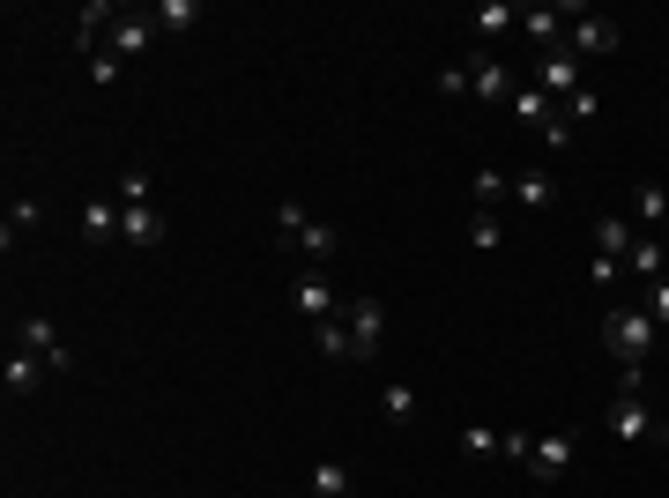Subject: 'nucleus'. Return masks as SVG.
Returning <instances> with one entry per match:
<instances>
[{
    "label": "nucleus",
    "mask_w": 669,
    "mask_h": 498,
    "mask_svg": "<svg viewBox=\"0 0 669 498\" xmlns=\"http://www.w3.org/2000/svg\"><path fill=\"white\" fill-rule=\"evenodd\" d=\"M655 335H662V327L647 321V305H610V313H602V349L618 357L625 373H647V357H655Z\"/></svg>",
    "instance_id": "obj_1"
},
{
    "label": "nucleus",
    "mask_w": 669,
    "mask_h": 498,
    "mask_svg": "<svg viewBox=\"0 0 669 498\" xmlns=\"http://www.w3.org/2000/svg\"><path fill=\"white\" fill-rule=\"evenodd\" d=\"M610 431L618 439H640V447H669V417H655L647 409V395H610Z\"/></svg>",
    "instance_id": "obj_2"
},
{
    "label": "nucleus",
    "mask_w": 669,
    "mask_h": 498,
    "mask_svg": "<svg viewBox=\"0 0 669 498\" xmlns=\"http://www.w3.org/2000/svg\"><path fill=\"white\" fill-rule=\"evenodd\" d=\"M343 327H349V349H357V357H379V343H387V305L379 298H349L343 305Z\"/></svg>",
    "instance_id": "obj_3"
},
{
    "label": "nucleus",
    "mask_w": 669,
    "mask_h": 498,
    "mask_svg": "<svg viewBox=\"0 0 669 498\" xmlns=\"http://www.w3.org/2000/svg\"><path fill=\"white\" fill-rule=\"evenodd\" d=\"M618 45H625V30L610 23V16H580V23H566V52L572 60H610Z\"/></svg>",
    "instance_id": "obj_4"
},
{
    "label": "nucleus",
    "mask_w": 669,
    "mask_h": 498,
    "mask_svg": "<svg viewBox=\"0 0 669 498\" xmlns=\"http://www.w3.org/2000/svg\"><path fill=\"white\" fill-rule=\"evenodd\" d=\"M291 305H297V313H305L313 327H321V321H343V298H335V283H327L321 268L291 275Z\"/></svg>",
    "instance_id": "obj_5"
},
{
    "label": "nucleus",
    "mask_w": 669,
    "mask_h": 498,
    "mask_svg": "<svg viewBox=\"0 0 669 498\" xmlns=\"http://www.w3.org/2000/svg\"><path fill=\"white\" fill-rule=\"evenodd\" d=\"M572 454H580V439H572V431H550V439H536V454H528V476H536V484H566Z\"/></svg>",
    "instance_id": "obj_6"
},
{
    "label": "nucleus",
    "mask_w": 669,
    "mask_h": 498,
    "mask_svg": "<svg viewBox=\"0 0 669 498\" xmlns=\"http://www.w3.org/2000/svg\"><path fill=\"white\" fill-rule=\"evenodd\" d=\"M149 45H156V23H149V8H120V23H112L104 52H112V60H142Z\"/></svg>",
    "instance_id": "obj_7"
},
{
    "label": "nucleus",
    "mask_w": 669,
    "mask_h": 498,
    "mask_svg": "<svg viewBox=\"0 0 669 498\" xmlns=\"http://www.w3.org/2000/svg\"><path fill=\"white\" fill-rule=\"evenodd\" d=\"M536 90H544L550 104H566L572 90H580V60H572L566 45H558V52H536Z\"/></svg>",
    "instance_id": "obj_8"
},
{
    "label": "nucleus",
    "mask_w": 669,
    "mask_h": 498,
    "mask_svg": "<svg viewBox=\"0 0 669 498\" xmlns=\"http://www.w3.org/2000/svg\"><path fill=\"white\" fill-rule=\"evenodd\" d=\"M462 68H469V98H484V104H506V98L520 90V82L498 68V52H469Z\"/></svg>",
    "instance_id": "obj_9"
},
{
    "label": "nucleus",
    "mask_w": 669,
    "mask_h": 498,
    "mask_svg": "<svg viewBox=\"0 0 669 498\" xmlns=\"http://www.w3.org/2000/svg\"><path fill=\"white\" fill-rule=\"evenodd\" d=\"M16 343H23L30 357H45V373H68V365H74V349L60 343V335H52V321H38V313H30V321H16Z\"/></svg>",
    "instance_id": "obj_10"
},
{
    "label": "nucleus",
    "mask_w": 669,
    "mask_h": 498,
    "mask_svg": "<svg viewBox=\"0 0 669 498\" xmlns=\"http://www.w3.org/2000/svg\"><path fill=\"white\" fill-rule=\"evenodd\" d=\"M120 209H126V201H120ZM120 238H126V246H164L172 224H164V209H156V201H142V209H126V216H120Z\"/></svg>",
    "instance_id": "obj_11"
},
{
    "label": "nucleus",
    "mask_w": 669,
    "mask_h": 498,
    "mask_svg": "<svg viewBox=\"0 0 669 498\" xmlns=\"http://www.w3.org/2000/svg\"><path fill=\"white\" fill-rule=\"evenodd\" d=\"M112 23H120V8H112V0H90V8L74 16V45H82L90 60H98V52H104V38H112Z\"/></svg>",
    "instance_id": "obj_12"
},
{
    "label": "nucleus",
    "mask_w": 669,
    "mask_h": 498,
    "mask_svg": "<svg viewBox=\"0 0 669 498\" xmlns=\"http://www.w3.org/2000/svg\"><path fill=\"white\" fill-rule=\"evenodd\" d=\"M45 357H30V349H8V365H0V387H8V395L23 402V395H38V387H45Z\"/></svg>",
    "instance_id": "obj_13"
},
{
    "label": "nucleus",
    "mask_w": 669,
    "mask_h": 498,
    "mask_svg": "<svg viewBox=\"0 0 669 498\" xmlns=\"http://www.w3.org/2000/svg\"><path fill=\"white\" fill-rule=\"evenodd\" d=\"M566 23H572L566 8H520V30H528V45H536V52L566 45Z\"/></svg>",
    "instance_id": "obj_14"
},
{
    "label": "nucleus",
    "mask_w": 669,
    "mask_h": 498,
    "mask_svg": "<svg viewBox=\"0 0 669 498\" xmlns=\"http://www.w3.org/2000/svg\"><path fill=\"white\" fill-rule=\"evenodd\" d=\"M506 112H514V120H520V126H528V134H544V126H550V120H558V104H550V98H544V90H536V82H520L514 98H506Z\"/></svg>",
    "instance_id": "obj_15"
},
{
    "label": "nucleus",
    "mask_w": 669,
    "mask_h": 498,
    "mask_svg": "<svg viewBox=\"0 0 669 498\" xmlns=\"http://www.w3.org/2000/svg\"><path fill=\"white\" fill-rule=\"evenodd\" d=\"M120 194L112 201H82V238H90V246H112V238H120Z\"/></svg>",
    "instance_id": "obj_16"
},
{
    "label": "nucleus",
    "mask_w": 669,
    "mask_h": 498,
    "mask_svg": "<svg viewBox=\"0 0 669 498\" xmlns=\"http://www.w3.org/2000/svg\"><path fill=\"white\" fill-rule=\"evenodd\" d=\"M632 238H640V231H632V216H595V253H602V261H625V253H632Z\"/></svg>",
    "instance_id": "obj_17"
},
{
    "label": "nucleus",
    "mask_w": 669,
    "mask_h": 498,
    "mask_svg": "<svg viewBox=\"0 0 669 498\" xmlns=\"http://www.w3.org/2000/svg\"><path fill=\"white\" fill-rule=\"evenodd\" d=\"M625 268L640 275V283L669 275V253H662V238H655V231H640V238H632V253H625Z\"/></svg>",
    "instance_id": "obj_18"
},
{
    "label": "nucleus",
    "mask_w": 669,
    "mask_h": 498,
    "mask_svg": "<svg viewBox=\"0 0 669 498\" xmlns=\"http://www.w3.org/2000/svg\"><path fill=\"white\" fill-rule=\"evenodd\" d=\"M476 23V38H484V52H491V38H506V30H520V8H506V0H484L469 16Z\"/></svg>",
    "instance_id": "obj_19"
},
{
    "label": "nucleus",
    "mask_w": 669,
    "mask_h": 498,
    "mask_svg": "<svg viewBox=\"0 0 669 498\" xmlns=\"http://www.w3.org/2000/svg\"><path fill=\"white\" fill-rule=\"evenodd\" d=\"M335 246H343V238H335V224L305 216V231H297V246H291V253H305V261H335Z\"/></svg>",
    "instance_id": "obj_20"
},
{
    "label": "nucleus",
    "mask_w": 669,
    "mask_h": 498,
    "mask_svg": "<svg viewBox=\"0 0 669 498\" xmlns=\"http://www.w3.org/2000/svg\"><path fill=\"white\" fill-rule=\"evenodd\" d=\"M632 224H647V231L669 224V194L655 186V179H640V186H632Z\"/></svg>",
    "instance_id": "obj_21"
},
{
    "label": "nucleus",
    "mask_w": 669,
    "mask_h": 498,
    "mask_svg": "<svg viewBox=\"0 0 669 498\" xmlns=\"http://www.w3.org/2000/svg\"><path fill=\"white\" fill-rule=\"evenodd\" d=\"M379 409H387V424H417V387L409 379H387L379 387Z\"/></svg>",
    "instance_id": "obj_22"
},
{
    "label": "nucleus",
    "mask_w": 669,
    "mask_h": 498,
    "mask_svg": "<svg viewBox=\"0 0 669 498\" xmlns=\"http://www.w3.org/2000/svg\"><path fill=\"white\" fill-rule=\"evenodd\" d=\"M149 23H156V38H164V30H194L201 8H194V0H156V8H149Z\"/></svg>",
    "instance_id": "obj_23"
},
{
    "label": "nucleus",
    "mask_w": 669,
    "mask_h": 498,
    "mask_svg": "<svg viewBox=\"0 0 669 498\" xmlns=\"http://www.w3.org/2000/svg\"><path fill=\"white\" fill-rule=\"evenodd\" d=\"M514 201H520V209H550V201H558V186H550V172H520L514 179Z\"/></svg>",
    "instance_id": "obj_24"
},
{
    "label": "nucleus",
    "mask_w": 669,
    "mask_h": 498,
    "mask_svg": "<svg viewBox=\"0 0 669 498\" xmlns=\"http://www.w3.org/2000/svg\"><path fill=\"white\" fill-rule=\"evenodd\" d=\"M297 231H305V201H275V246L291 253V246H297Z\"/></svg>",
    "instance_id": "obj_25"
},
{
    "label": "nucleus",
    "mask_w": 669,
    "mask_h": 498,
    "mask_svg": "<svg viewBox=\"0 0 669 498\" xmlns=\"http://www.w3.org/2000/svg\"><path fill=\"white\" fill-rule=\"evenodd\" d=\"M454 447L469 454V461H491V454H498V431H491V424H462V439H454Z\"/></svg>",
    "instance_id": "obj_26"
},
{
    "label": "nucleus",
    "mask_w": 669,
    "mask_h": 498,
    "mask_svg": "<svg viewBox=\"0 0 669 498\" xmlns=\"http://www.w3.org/2000/svg\"><path fill=\"white\" fill-rule=\"evenodd\" d=\"M313 491L321 498H349V469L343 461H321V469H313Z\"/></svg>",
    "instance_id": "obj_27"
},
{
    "label": "nucleus",
    "mask_w": 669,
    "mask_h": 498,
    "mask_svg": "<svg viewBox=\"0 0 669 498\" xmlns=\"http://www.w3.org/2000/svg\"><path fill=\"white\" fill-rule=\"evenodd\" d=\"M313 343H321L327 357H357V349H349V327H343V321H321V327H313Z\"/></svg>",
    "instance_id": "obj_28"
},
{
    "label": "nucleus",
    "mask_w": 669,
    "mask_h": 498,
    "mask_svg": "<svg viewBox=\"0 0 669 498\" xmlns=\"http://www.w3.org/2000/svg\"><path fill=\"white\" fill-rule=\"evenodd\" d=\"M647 321H655V327H669V275H655V283H647Z\"/></svg>",
    "instance_id": "obj_29"
},
{
    "label": "nucleus",
    "mask_w": 669,
    "mask_h": 498,
    "mask_svg": "<svg viewBox=\"0 0 669 498\" xmlns=\"http://www.w3.org/2000/svg\"><path fill=\"white\" fill-rule=\"evenodd\" d=\"M595 112H602V98H595L588 82H580V90H572V98H566V126H580V120H595Z\"/></svg>",
    "instance_id": "obj_30"
},
{
    "label": "nucleus",
    "mask_w": 669,
    "mask_h": 498,
    "mask_svg": "<svg viewBox=\"0 0 669 498\" xmlns=\"http://www.w3.org/2000/svg\"><path fill=\"white\" fill-rule=\"evenodd\" d=\"M498 454H506V461H520V469H528V454H536V431H498Z\"/></svg>",
    "instance_id": "obj_31"
},
{
    "label": "nucleus",
    "mask_w": 669,
    "mask_h": 498,
    "mask_svg": "<svg viewBox=\"0 0 669 498\" xmlns=\"http://www.w3.org/2000/svg\"><path fill=\"white\" fill-rule=\"evenodd\" d=\"M498 194H514V179H506V172H491V164H484V172H476V201H484V209H491Z\"/></svg>",
    "instance_id": "obj_32"
},
{
    "label": "nucleus",
    "mask_w": 669,
    "mask_h": 498,
    "mask_svg": "<svg viewBox=\"0 0 669 498\" xmlns=\"http://www.w3.org/2000/svg\"><path fill=\"white\" fill-rule=\"evenodd\" d=\"M498 238H506V231H498V216H491V209H476V224H469V246H484V253H491Z\"/></svg>",
    "instance_id": "obj_33"
},
{
    "label": "nucleus",
    "mask_w": 669,
    "mask_h": 498,
    "mask_svg": "<svg viewBox=\"0 0 669 498\" xmlns=\"http://www.w3.org/2000/svg\"><path fill=\"white\" fill-rule=\"evenodd\" d=\"M30 224H38V201H16V209H8V231H0V238L16 246V231H30Z\"/></svg>",
    "instance_id": "obj_34"
},
{
    "label": "nucleus",
    "mask_w": 669,
    "mask_h": 498,
    "mask_svg": "<svg viewBox=\"0 0 669 498\" xmlns=\"http://www.w3.org/2000/svg\"><path fill=\"white\" fill-rule=\"evenodd\" d=\"M120 201H126V209H142V201H149V172H120Z\"/></svg>",
    "instance_id": "obj_35"
},
{
    "label": "nucleus",
    "mask_w": 669,
    "mask_h": 498,
    "mask_svg": "<svg viewBox=\"0 0 669 498\" xmlns=\"http://www.w3.org/2000/svg\"><path fill=\"white\" fill-rule=\"evenodd\" d=\"M536 142H544V150H550V156H558V150H572V126H566V112H558V120H550V126H544V134H536Z\"/></svg>",
    "instance_id": "obj_36"
},
{
    "label": "nucleus",
    "mask_w": 669,
    "mask_h": 498,
    "mask_svg": "<svg viewBox=\"0 0 669 498\" xmlns=\"http://www.w3.org/2000/svg\"><path fill=\"white\" fill-rule=\"evenodd\" d=\"M432 90H439V98H469V68H446Z\"/></svg>",
    "instance_id": "obj_37"
},
{
    "label": "nucleus",
    "mask_w": 669,
    "mask_h": 498,
    "mask_svg": "<svg viewBox=\"0 0 669 498\" xmlns=\"http://www.w3.org/2000/svg\"><path fill=\"white\" fill-rule=\"evenodd\" d=\"M120 68H126V60H112V52H98V60H90V82H120Z\"/></svg>",
    "instance_id": "obj_38"
}]
</instances>
